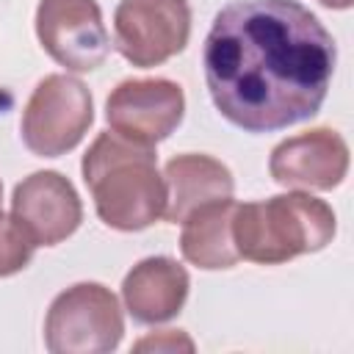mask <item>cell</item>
Returning <instances> with one entry per match:
<instances>
[{
  "label": "cell",
  "instance_id": "cell-5",
  "mask_svg": "<svg viewBox=\"0 0 354 354\" xmlns=\"http://www.w3.org/2000/svg\"><path fill=\"white\" fill-rule=\"evenodd\" d=\"M91 119L88 88L69 75H47L22 111V141L33 155L58 158L80 144Z\"/></svg>",
  "mask_w": 354,
  "mask_h": 354
},
{
  "label": "cell",
  "instance_id": "cell-7",
  "mask_svg": "<svg viewBox=\"0 0 354 354\" xmlns=\"http://www.w3.org/2000/svg\"><path fill=\"white\" fill-rule=\"evenodd\" d=\"M36 33L47 55L72 72L97 69L111 50L97 0H41Z\"/></svg>",
  "mask_w": 354,
  "mask_h": 354
},
{
  "label": "cell",
  "instance_id": "cell-9",
  "mask_svg": "<svg viewBox=\"0 0 354 354\" xmlns=\"http://www.w3.org/2000/svg\"><path fill=\"white\" fill-rule=\"evenodd\" d=\"M11 216L28 230L36 246H55L69 238L80 218L83 207L77 191L58 171H36L14 188Z\"/></svg>",
  "mask_w": 354,
  "mask_h": 354
},
{
  "label": "cell",
  "instance_id": "cell-10",
  "mask_svg": "<svg viewBox=\"0 0 354 354\" xmlns=\"http://www.w3.org/2000/svg\"><path fill=\"white\" fill-rule=\"evenodd\" d=\"M271 177L288 188H335L348 171L346 141L326 127L299 133L271 152Z\"/></svg>",
  "mask_w": 354,
  "mask_h": 354
},
{
  "label": "cell",
  "instance_id": "cell-3",
  "mask_svg": "<svg viewBox=\"0 0 354 354\" xmlns=\"http://www.w3.org/2000/svg\"><path fill=\"white\" fill-rule=\"evenodd\" d=\"M335 235V213L310 194H282L266 202L235 205L232 243L238 257L277 266L324 249Z\"/></svg>",
  "mask_w": 354,
  "mask_h": 354
},
{
  "label": "cell",
  "instance_id": "cell-13",
  "mask_svg": "<svg viewBox=\"0 0 354 354\" xmlns=\"http://www.w3.org/2000/svg\"><path fill=\"white\" fill-rule=\"evenodd\" d=\"M232 213H235V202L218 199L185 216L180 235L183 257L207 271L235 266L238 252L232 243Z\"/></svg>",
  "mask_w": 354,
  "mask_h": 354
},
{
  "label": "cell",
  "instance_id": "cell-16",
  "mask_svg": "<svg viewBox=\"0 0 354 354\" xmlns=\"http://www.w3.org/2000/svg\"><path fill=\"white\" fill-rule=\"evenodd\" d=\"M324 6H329V8H348L351 6V0H321Z\"/></svg>",
  "mask_w": 354,
  "mask_h": 354
},
{
  "label": "cell",
  "instance_id": "cell-15",
  "mask_svg": "<svg viewBox=\"0 0 354 354\" xmlns=\"http://www.w3.org/2000/svg\"><path fill=\"white\" fill-rule=\"evenodd\" d=\"M191 351L194 343L183 335V332H174V329H166V332H158V335H149L144 340L136 343V351Z\"/></svg>",
  "mask_w": 354,
  "mask_h": 354
},
{
  "label": "cell",
  "instance_id": "cell-8",
  "mask_svg": "<svg viewBox=\"0 0 354 354\" xmlns=\"http://www.w3.org/2000/svg\"><path fill=\"white\" fill-rule=\"evenodd\" d=\"M183 111H185L183 88L163 77L124 80L111 91L105 102L108 124L119 136L149 147H155L180 124Z\"/></svg>",
  "mask_w": 354,
  "mask_h": 354
},
{
  "label": "cell",
  "instance_id": "cell-1",
  "mask_svg": "<svg viewBox=\"0 0 354 354\" xmlns=\"http://www.w3.org/2000/svg\"><path fill=\"white\" fill-rule=\"evenodd\" d=\"M202 64L218 113L246 133H271L318 113L335 39L296 0H235L213 17Z\"/></svg>",
  "mask_w": 354,
  "mask_h": 354
},
{
  "label": "cell",
  "instance_id": "cell-6",
  "mask_svg": "<svg viewBox=\"0 0 354 354\" xmlns=\"http://www.w3.org/2000/svg\"><path fill=\"white\" fill-rule=\"evenodd\" d=\"M116 50L133 66H158L188 44V0H122L113 14Z\"/></svg>",
  "mask_w": 354,
  "mask_h": 354
},
{
  "label": "cell",
  "instance_id": "cell-2",
  "mask_svg": "<svg viewBox=\"0 0 354 354\" xmlns=\"http://www.w3.org/2000/svg\"><path fill=\"white\" fill-rule=\"evenodd\" d=\"M149 144L100 133L83 155V180L94 196L100 218L113 230H144L166 210V180L155 166Z\"/></svg>",
  "mask_w": 354,
  "mask_h": 354
},
{
  "label": "cell",
  "instance_id": "cell-12",
  "mask_svg": "<svg viewBox=\"0 0 354 354\" xmlns=\"http://www.w3.org/2000/svg\"><path fill=\"white\" fill-rule=\"evenodd\" d=\"M166 180V210L169 221H183L196 207L230 199L232 174L230 169L210 155H177L163 169Z\"/></svg>",
  "mask_w": 354,
  "mask_h": 354
},
{
  "label": "cell",
  "instance_id": "cell-17",
  "mask_svg": "<svg viewBox=\"0 0 354 354\" xmlns=\"http://www.w3.org/2000/svg\"><path fill=\"white\" fill-rule=\"evenodd\" d=\"M0 196H3V185H0Z\"/></svg>",
  "mask_w": 354,
  "mask_h": 354
},
{
  "label": "cell",
  "instance_id": "cell-4",
  "mask_svg": "<svg viewBox=\"0 0 354 354\" xmlns=\"http://www.w3.org/2000/svg\"><path fill=\"white\" fill-rule=\"evenodd\" d=\"M124 332L116 296L97 282H80L55 296L44 321L53 354H102L119 346Z\"/></svg>",
  "mask_w": 354,
  "mask_h": 354
},
{
  "label": "cell",
  "instance_id": "cell-14",
  "mask_svg": "<svg viewBox=\"0 0 354 354\" xmlns=\"http://www.w3.org/2000/svg\"><path fill=\"white\" fill-rule=\"evenodd\" d=\"M36 241L28 235V230L14 218L0 213V277H11L22 271L33 257Z\"/></svg>",
  "mask_w": 354,
  "mask_h": 354
},
{
  "label": "cell",
  "instance_id": "cell-11",
  "mask_svg": "<svg viewBox=\"0 0 354 354\" xmlns=\"http://www.w3.org/2000/svg\"><path fill=\"white\" fill-rule=\"evenodd\" d=\"M188 296V274L169 257H147L122 282L127 313L138 324H160L180 313Z\"/></svg>",
  "mask_w": 354,
  "mask_h": 354
}]
</instances>
